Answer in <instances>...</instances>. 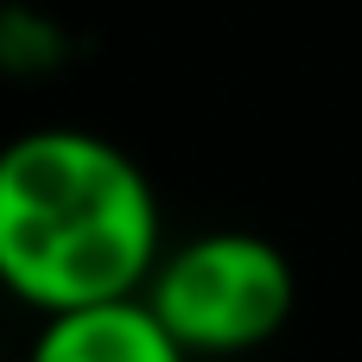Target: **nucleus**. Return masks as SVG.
Segmentation results:
<instances>
[{
    "label": "nucleus",
    "instance_id": "obj_1",
    "mask_svg": "<svg viewBox=\"0 0 362 362\" xmlns=\"http://www.w3.org/2000/svg\"><path fill=\"white\" fill-rule=\"evenodd\" d=\"M165 255L153 178L89 127H32L0 146V286L32 312L140 293Z\"/></svg>",
    "mask_w": 362,
    "mask_h": 362
},
{
    "label": "nucleus",
    "instance_id": "obj_2",
    "mask_svg": "<svg viewBox=\"0 0 362 362\" xmlns=\"http://www.w3.org/2000/svg\"><path fill=\"white\" fill-rule=\"evenodd\" d=\"M140 293L191 356H248L293 325L299 274L255 229H204L165 248Z\"/></svg>",
    "mask_w": 362,
    "mask_h": 362
},
{
    "label": "nucleus",
    "instance_id": "obj_3",
    "mask_svg": "<svg viewBox=\"0 0 362 362\" xmlns=\"http://www.w3.org/2000/svg\"><path fill=\"white\" fill-rule=\"evenodd\" d=\"M25 362H197L165 318L146 305V293L121 299H89L64 312H38V337Z\"/></svg>",
    "mask_w": 362,
    "mask_h": 362
}]
</instances>
